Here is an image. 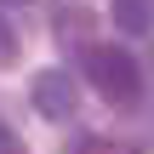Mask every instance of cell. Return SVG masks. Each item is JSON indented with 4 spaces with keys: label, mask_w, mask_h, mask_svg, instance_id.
Returning <instances> with one entry per match:
<instances>
[{
    "label": "cell",
    "mask_w": 154,
    "mask_h": 154,
    "mask_svg": "<svg viewBox=\"0 0 154 154\" xmlns=\"http://www.w3.org/2000/svg\"><path fill=\"white\" fill-rule=\"evenodd\" d=\"M86 80H91L109 103H137V91H143L137 57H126V51H114V46H86Z\"/></svg>",
    "instance_id": "1"
},
{
    "label": "cell",
    "mask_w": 154,
    "mask_h": 154,
    "mask_svg": "<svg viewBox=\"0 0 154 154\" xmlns=\"http://www.w3.org/2000/svg\"><path fill=\"white\" fill-rule=\"evenodd\" d=\"M29 103L46 114V120H74V80L69 69H46L29 80Z\"/></svg>",
    "instance_id": "2"
},
{
    "label": "cell",
    "mask_w": 154,
    "mask_h": 154,
    "mask_svg": "<svg viewBox=\"0 0 154 154\" xmlns=\"http://www.w3.org/2000/svg\"><path fill=\"white\" fill-rule=\"evenodd\" d=\"M114 29L149 34V29H154V0H114Z\"/></svg>",
    "instance_id": "3"
},
{
    "label": "cell",
    "mask_w": 154,
    "mask_h": 154,
    "mask_svg": "<svg viewBox=\"0 0 154 154\" xmlns=\"http://www.w3.org/2000/svg\"><path fill=\"white\" fill-rule=\"evenodd\" d=\"M11 57H17V34H11V23L0 17V69H6Z\"/></svg>",
    "instance_id": "4"
},
{
    "label": "cell",
    "mask_w": 154,
    "mask_h": 154,
    "mask_svg": "<svg viewBox=\"0 0 154 154\" xmlns=\"http://www.w3.org/2000/svg\"><path fill=\"white\" fill-rule=\"evenodd\" d=\"M23 6H29V0H23Z\"/></svg>",
    "instance_id": "5"
}]
</instances>
